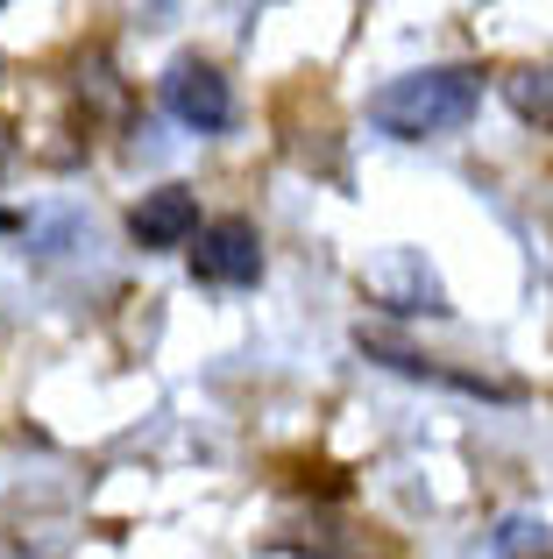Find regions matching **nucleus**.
Segmentation results:
<instances>
[{"label": "nucleus", "instance_id": "nucleus-1", "mask_svg": "<svg viewBox=\"0 0 553 559\" xmlns=\"http://www.w3.org/2000/svg\"><path fill=\"white\" fill-rule=\"evenodd\" d=\"M475 99H483V79L461 64H433V71H404L390 79L384 93L369 99V121L398 142H433V135H455L469 128Z\"/></svg>", "mask_w": 553, "mask_h": 559}, {"label": "nucleus", "instance_id": "nucleus-2", "mask_svg": "<svg viewBox=\"0 0 553 559\" xmlns=\"http://www.w3.org/2000/svg\"><path fill=\"white\" fill-rule=\"evenodd\" d=\"M192 276L199 284H227V290H249L263 276V234L249 219H207L192 248Z\"/></svg>", "mask_w": 553, "mask_h": 559}, {"label": "nucleus", "instance_id": "nucleus-3", "mask_svg": "<svg viewBox=\"0 0 553 559\" xmlns=\"http://www.w3.org/2000/svg\"><path fill=\"white\" fill-rule=\"evenodd\" d=\"M164 107L178 114L192 135H221L227 121H235V93H227V79L213 64H170V79H164Z\"/></svg>", "mask_w": 553, "mask_h": 559}, {"label": "nucleus", "instance_id": "nucleus-4", "mask_svg": "<svg viewBox=\"0 0 553 559\" xmlns=\"http://www.w3.org/2000/svg\"><path fill=\"white\" fill-rule=\"evenodd\" d=\"M128 234H136V248L164 255V248H192L199 234H207V219H199V199L185 185H156V191H142V205L128 213Z\"/></svg>", "mask_w": 553, "mask_h": 559}, {"label": "nucleus", "instance_id": "nucleus-5", "mask_svg": "<svg viewBox=\"0 0 553 559\" xmlns=\"http://www.w3.org/2000/svg\"><path fill=\"white\" fill-rule=\"evenodd\" d=\"M497 85H504V99H511L518 121L553 128V64H518V71H504Z\"/></svg>", "mask_w": 553, "mask_h": 559}, {"label": "nucleus", "instance_id": "nucleus-6", "mask_svg": "<svg viewBox=\"0 0 553 559\" xmlns=\"http://www.w3.org/2000/svg\"><path fill=\"white\" fill-rule=\"evenodd\" d=\"M0 227H14V219H8V213H0Z\"/></svg>", "mask_w": 553, "mask_h": 559}]
</instances>
